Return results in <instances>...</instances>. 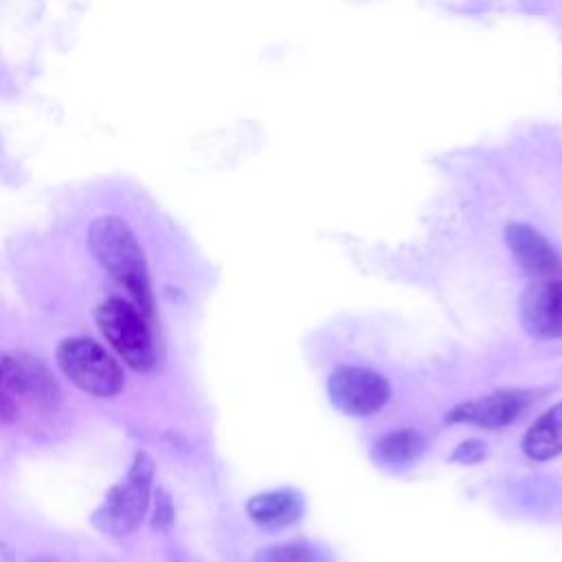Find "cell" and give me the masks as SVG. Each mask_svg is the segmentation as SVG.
Instances as JSON below:
<instances>
[{"label":"cell","instance_id":"1","mask_svg":"<svg viewBox=\"0 0 562 562\" xmlns=\"http://www.w3.org/2000/svg\"><path fill=\"white\" fill-rule=\"evenodd\" d=\"M88 250L97 263L132 296L134 305L154 318V292L143 248L123 217L101 215L88 228Z\"/></svg>","mask_w":562,"mask_h":562},{"label":"cell","instance_id":"2","mask_svg":"<svg viewBox=\"0 0 562 562\" xmlns=\"http://www.w3.org/2000/svg\"><path fill=\"white\" fill-rule=\"evenodd\" d=\"M156 463L149 452L138 450L127 476L105 492L103 503L90 514V525L105 536H127L143 522L149 501Z\"/></svg>","mask_w":562,"mask_h":562},{"label":"cell","instance_id":"3","mask_svg":"<svg viewBox=\"0 0 562 562\" xmlns=\"http://www.w3.org/2000/svg\"><path fill=\"white\" fill-rule=\"evenodd\" d=\"M149 318L130 301L110 296L94 310V323L101 336L119 353V358L138 373L156 367V342Z\"/></svg>","mask_w":562,"mask_h":562},{"label":"cell","instance_id":"4","mask_svg":"<svg viewBox=\"0 0 562 562\" xmlns=\"http://www.w3.org/2000/svg\"><path fill=\"white\" fill-rule=\"evenodd\" d=\"M55 360L61 373L83 393L94 397H114L123 391V369L112 353L88 336H68L59 340Z\"/></svg>","mask_w":562,"mask_h":562},{"label":"cell","instance_id":"5","mask_svg":"<svg viewBox=\"0 0 562 562\" xmlns=\"http://www.w3.org/2000/svg\"><path fill=\"white\" fill-rule=\"evenodd\" d=\"M327 393L340 413L367 417L384 408L391 397V386L386 378L373 369L345 364L331 371Z\"/></svg>","mask_w":562,"mask_h":562},{"label":"cell","instance_id":"6","mask_svg":"<svg viewBox=\"0 0 562 562\" xmlns=\"http://www.w3.org/2000/svg\"><path fill=\"white\" fill-rule=\"evenodd\" d=\"M520 321L536 338H560L562 279H533L520 296Z\"/></svg>","mask_w":562,"mask_h":562},{"label":"cell","instance_id":"7","mask_svg":"<svg viewBox=\"0 0 562 562\" xmlns=\"http://www.w3.org/2000/svg\"><path fill=\"white\" fill-rule=\"evenodd\" d=\"M505 241L514 261L533 279H562V257L549 239L529 224L514 222L505 228Z\"/></svg>","mask_w":562,"mask_h":562},{"label":"cell","instance_id":"8","mask_svg":"<svg viewBox=\"0 0 562 562\" xmlns=\"http://www.w3.org/2000/svg\"><path fill=\"white\" fill-rule=\"evenodd\" d=\"M529 393L518 389L494 391L485 397L461 402L448 411L446 422L450 424H472L481 428H503L512 424L527 406Z\"/></svg>","mask_w":562,"mask_h":562},{"label":"cell","instance_id":"9","mask_svg":"<svg viewBox=\"0 0 562 562\" xmlns=\"http://www.w3.org/2000/svg\"><path fill=\"white\" fill-rule=\"evenodd\" d=\"M248 516L268 529L288 527L303 514V496L292 487L268 490L255 494L246 505Z\"/></svg>","mask_w":562,"mask_h":562},{"label":"cell","instance_id":"10","mask_svg":"<svg viewBox=\"0 0 562 562\" xmlns=\"http://www.w3.org/2000/svg\"><path fill=\"white\" fill-rule=\"evenodd\" d=\"M522 450L536 461L562 454V402L540 415L522 439Z\"/></svg>","mask_w":562,"mask_h":562},{"label":"cell","instance_id":"11","mask_svg":"<svg viewBox=\"0 0 562 562\" xmlns=\"http://www.w3.org/2000/svg\"><path fill=\"white\" fill-rule=\"evenodd\" d=\"M22 371H24V393L22 400L31 402L37 408L55 411L61 402V389L53 373L46 369L44 362L31 356H20Z\"/></svg>","mask_w":562,"mask_h":562},{"label":"cell","instance_id":"12","mask_svg":"<svg viewBox=\"0 0 562 562\" xmlns=\"http://www.w3.org/2000/svg\"><path fill=\"white\" fill-rule=\"evenodd\" d=\"M424 446H426V441L417 430L402 428V430H393V432L380 437L373 446V457L382 465L400 468V465L415 461L424 452Z\"/></svg>","mask_w":562,"mask_h":562},{"label":"cell","instance_id":"13","mask_svg":"<svg viewBox=\"0 0 562 562\" xmlns=\"http://www.w3.org/2000/svg\"><path fill=\"white\" fill-rule=\"evenodd\" d=\"M250 562H321V553L305 540H292L259 549Z\"/></svg>","mask_w":562,"mask_h":562},{"label":"cell","instance_id":"14","mask_svg":"<svg viewBox=\"0 0 562 562\" xmlns=\"http://www.w3.org/2000/svg\"><path fill=\"white\" fill-rule=\"evenodd\" d=\"M173 520H176V509H173L171 496L165 490H156L154 492V516H151L154 529L169 531Z\"/></svg>","mask_w":562,"mask_h":562},{"label":"cell","instance_id":"15","mask_svg":"<svg viewBox=\"0 0 562 562\" xmlns=\"http://www.w3.org/2000/svg\"><path fill=\"white\" fill-rule=\"evenodd\" d=\"M483 457H485V443L479 439H468L461 446H457V450L450 454V461L472 465V463H479Z\"/></svg>","mask_w":562,"mask_h":562},{"label":"cell","instance_id":"16","mask_svg":"<svg viewBox=\"0 0 562 562\" xmlns=\"http://www.w3.org/2000/svg\"><path fill=\"white\" fill-rule=\"evenodd\" d=\"M18 417V404L11 393L0 389V424H11Z\"/></svg>","mask_w":562,"mask_h":562},{"label":"cell","instance_id":"17","mask_svg":"<svg viewBox=\"0 0 562 562\" xmlns=\"http://www.w3.org/2000/svg\"><path fill=\"white\" fill-rule=\"evenodd\" d=\"M0 562H15V551L4 540H0Z\"/></svg>","mask_w":562,"mask_h":562}]
</instances>
